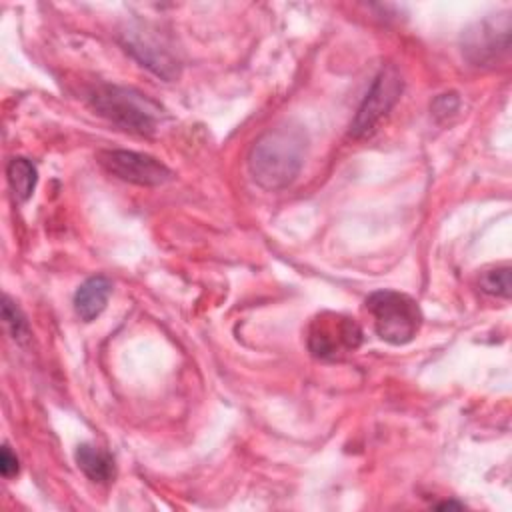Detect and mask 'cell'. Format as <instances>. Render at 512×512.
Masks as SVG:
<instances>
[{"label": "cell", "instance_id": "cell-4", "mask_svg": "<svg viewBox=\"0 0 512 512\" xmlns=\"http://www.w3.org/2000/svg\"><path fill=\"white\" fill-rule=\"evenodd\" d=\"M308 350L320 360H340L362 344L358 322L346 314L320 312L308 326Z\"/></svg>", "mask_w": 512, "mask_h": 512}, {"label": "cell", "instance_id": "cell-6", "mask_svg": "<svg viewBox=\"0 0 512 512\" xmlns=\"http://www.w3.org/2000/svg\"><path fill=\"white\" fill-rule=\"evenodd\" d=\"M96 158L108 174L130 184L160 186L172 178V170L150 154L134 150H100Z\"/></svg>", "mask_w": 512, "mask_h": 512}, {"label": "cell", "instance_id": "cell-9", "mask_svg": "<svg viewBox=\"0 0 512 512\" xmlns=\"http://www.w3.org/2000/svg\"><path fill=\"white\" fill-rule=\"evenodd\" d=\"M112 294V282L106 276H92L84 280L74 292V310L80 320L92 322L98 318Z\"/></svg>", "mask_w": 512, "mask_h": 512}, {"label": "cell", "instance_id": "cell-10", "mask_svg": "<svg viewBox=\"0 0 512 512\" xmlns=\"http://www.w3.org/2000/svg\"><path fill=\"white\" fill-rule=\"evenodd\" d=\"M76 464L92 482H110L116 474L114 456L94 444H80L76 448Z\"/></svg>", "mask_w": 512, "mask_h": 512}, {"label": "cell", "instance_id": "cell-15", "mask_svg": "<svg viewBox=\"0 0 512 512\" xmlns=\"http://www.w3.org/2000/svg\"><path fill=\"white\" fill-rule=\"evenodd\" d=\"M436 102L444 104L442 108H434V114H436V116L452 114V112H456V108H458V98H456V94H442V96L436 98Z\"/></svg>", "mask_w": 512, "mask_h": 512}, {"label": "cell", "instance_id": "cell-8", "mask_svg": "<svg viewBox=\"0 0 512 512\" xmlns=\"http://www.w3.org/2000/svg\"><path fill=\"white\" fill-rule=\"evenodd\" d=\"M124 46L130 54H134L142 62V66L150 68L158 76H162L166 80H172V78L178 76V60L150 32H146V30H128Z\"/></svg>", "mask_w": 512, "mask_h": 512}, {"label": "cell", "instance_id": "cell-11", "mask_svg": "<svg viewBox=\"0 0 512 512\" xmlns=\"http://www.w3.org/2000/svg\"><path fill=\"white\" fill-rule=\"evenodd\" d=\"M6 176H8V184H10V190H12L14 198L18 202H26L32 196L36 180H38L36 166L28 158L18 156V158H12L8 162Z\"/></svg>", "mask_w": 512, "mask_h": 512}, {"label": "cell", "instance_id": "cell-12", "mask_svg": "<svg viewBox=\"0 0 512 512\" xmlns=\"http://www.w3.org/2000/svg\"><path fill=\"white\" fill-rule=\"evenodd\" d=\"M480 288L486 294L508 298L510 296V268L508 266H498V268L486 270L480 276Z\"/></svg>", "mask_w": 512, "mask_h": 512}, {"label": "cell", "instance_id": "cell-7", "mask_svg": "<svg viewBox=\"0 0 512 512\" xmlns=\"http://www.w3.org/2000/svg\"><path fill=\"white\" fill-rule=\"evenodd\" d=\"M510 46V16L498 14L478 20L462 36V50L476 66L492 64Z\"/></svg>", "mask_w": 512, "mask_h": 512}, {"label": "cell", "instance_id": "cell-16", "mask_svg": "<svg viewBox=\"0 0 512 512\" xmlns=\"http://www.w3.org/2000/svg\"><path fill=\"white\" fill-rule=\"evenodd\" d=\"M436 508H462V504L460 502H442Z\"/></svg>", "mask_w": 512, "mask_h": 512}, {"label": "cell", "instance_id": "cell-13", "mask_svg": "<svg viewBox=\"0 0 512 512\" xmlns=\"http://www.w3.org/2000/svg\"><path fill=\"white\" fill-rule=\"evenodd\" d=\"M2 318H4V324L14 340H20L28 334V324H26L20 308L8 296H4V302H2Z\"/></svg>", "mask_w": 512, "mask_h": 512}, {"label": "cell", "instance_id": "cell-3", "mask_svg": "<svg viewBox=\"0 0 512 512\" xmlns=\"http://www.w3.org/2000/svg\"><path fill=\"white\" fill-rule=\"evenodd\" d=\"M366 308L380 340L392 346L412 342L422 326V310L418 302L404 292L376 290L366 298Z\"/></svg>", "mask_w": 512, "mask_h": 512}, {"label": "cell", "instance_id": "cell-5", "mask_svg": "<svg viewBox=\"0 0 512 512\" xmlns=\"http://www.w3.org/2000/svg\"><path fill=\"white\" fill-rule=\"evenodd\" d=\"M402 86H404V82H402L398 68L392 64L384 66L376 74L372 86L368 88L352 124H350V134L354 138L370 136L376 130V126L380 124V120L398 102V98L402 94Z\"/></svg>", "mask_w": 512, "mask_h": 512}, {"label": "cell", "instance_id": "cell-2", "mask_svg": "<svg viewBox=\"0 0 512 512\" xmlns=\"http://www.w3.org/2000/svg\"><path fill=\"white\" fill-rule=\"evenodd\" d=\"M92 106L124 130L150 136L162 118V108L146 94L124 86H100L92 94Z\"/></svg>", "mask_w": 512, "mask_h": 512}, {"label": "cell", "instance_id": "cell-14", "mask_svg": "<svg viewBox=\"0 0 512 512\" xmlns=\"http://www.w3.org/2000/svg\"><path fill=\"white\" fill-rule=\"evenodd\" d=\"M0 472L4 478H14L20 472L18 456L8 446H2L0 450Z\"/></svg>", "mask_w": 512, "mask_h": 512}, {"label": "cell", "instance_id": "cell-1", "mask_svg": "<svg viewBox=\"0 0 512 512\" xmlns=\"http://www.w3.org/2000/svg\"><path fill=\"white\" fill-rule=\"evenodd\" d=\"M306 136L300 128L284 124L264 132L250 148L248 170L264 190L286 188L304 164Z\"/></svg>", "mask_w": 512, "mask_h": 512}]
</instances>
